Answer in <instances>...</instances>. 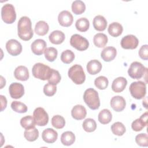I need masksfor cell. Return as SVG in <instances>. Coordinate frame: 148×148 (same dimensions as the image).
<instances>
[{
	"instance_id": "27",
	"label": "cell",
	"mask_w": 148,
	"mask_h": 148,
	"mask_svg": "<svg viewBox=\"0 0 148 148\" xmlns=\"http://www.w3.org/2000/svg\"><path fill=\"white\" fill-rule=\"evenodd\" d=\"M49 30L48 24L45 21H39L35 24V32L40 36L45 35Z\"/></svg>"
},
{
	"instance_id": "28",
	"label": "cell",
	"mask_w": 148,
	"mask_h": 148,
	"mask_svg": "<svg viewBox=\"0 0 148 148\" xmlns=\"http://www.w3.org/2000/svg\"><path fill=\"white\" fill-rule=\"evenodd\" d=\"M98 121L102 124H107L109 123L112 119L111 112L107 109H102L100 111L98 116Z\"/></svg>"
},
{
	"instance_id": "7",
	"label": "cell",
	"mask_w": 148,
	"mask_h": 148,
	"mask_svg": "<svg viewBox=\"0 0 148 148\" xmlns=\"http://www.w3.org/2000/svg\"><path fill=\"white\" fill-rule=\"evenodd\" d=\"M1 17L6 24H12L16 19L14 7L10 3L5 4L1 9Z\"/></svg>"
},
{
	"instance_id": "41",
	"label": "cell",
	"mask_w": 148,
	"mask_h": 148,
	"mask_svg": "<svg viewBox=\"0 0 148 148\" xmlns=\"http://www.w3.org/2000/svg\"><path fill=\"white\" fill-rule=\"evenodd\" d=\"M61 79L59 72L54 69H51V73L49 79L47 80L49 83L53 85H57L59 83Z\"/></svg>"
},
{
	"instance_id": "24",
	"label": "cell",
	"mask_w": 148,
	"mask_h": 148,
	"mask_svg": "<svg viewBox=\"0 0 148 148\" xmlns=\"http://www.w3.org/2000/svg\"><path fill=\"white\" fill-rule=\"evenodd\" d=\"M92 24L95 29L98 31H104L107 27V21L105 18L101 15L96 16L93 19Z\"/></svg>"
},
{
	"instance_id": "23",
	"label": "cell",
	"mask_w": 148,
	"mask_h": 148,
	"mask_svg": "<svg viewBox=\"0 0 148 148\" xmlns=\"http://www.w3.org/2000/svg\"><path fill=\"white\" fill-rule=\"evenodd\" d=\"M102 69V64L97 60L90 61L87 64V71L90 75H96Z\"/></svg>"
},
{
	"instance_id": "17",
	"label": "cell",
	"mask_w": 148,
	"mask_h": 148,
	"mask_svg": "<svg viewBox=\"0 0 148 148\" xmlns=\"http://www.w3.org/2000/svg\"><path fill=\"white\" fill-rule=\"evenodd\" d=\"M42 138L46 143H53L57 139L58 133L53 128H48L42 132Z\"/></svg>"
},
{
	"instance_id": "38",
	"label": "cell",
	"mask_w": 148,
	"mask_h": 148,
	"mask_svg": "<svg viewBox=\"0 0 148 148\" xmlns=\"http://www.w3.org/2000/svg\"><path fill=\"white\" fill-rule=\"evenodd\" d=\"M52 125L57 129H61L65 125L64 118L60 115H55L51 119Z\"/></svg>"
},
{
	"instance_id": "16",
	"label": "cell",
	"mask_w": 148,
	"mask_h": 148,
	"mask_svg": "<svg viewBox=\"0 0 148 148\" xmlns=\"http://www.w3.org/2000/svg\"><path fill=\"white\" fill-rule=\"evenodd\" d=\"M147 124V112L143 113L139 119L134 120L131 124L132 129L135 131H140Z\"/></svg>"
},
{
	"instance_id": "12",
	"label": "cell",
	"mask_w": 148,
	"mask_h": 148,
	"mask_svg": "<svg viewBox=\"0 0 148 148\" xmlns=\"http://www.w3.org/2000/svg\"><path fill=\"white\" fill-rule=\"evenodd\" d=\"M10 97L14 99H18L24 94V88L22 84L17 82L12 83L9 87Z\"/></svg>"
},
{
	"instance_id": "3",
	"label": "cell",
	"mask_w": 148,
	"mask_h": 148,
	"mask_svg": "<svg viewBox=\"0 0 148 148\" xmlns=\"http://www.w3.org/2000/svg\"><path fill=\"white\" fill-rule=\"evenodd\" d=\"M69 77L76 84H82L86 80V75L82 66L79 64L72 66L68 70Z\"/></svg>"
},
{
	"instance_id": "15",
	"label": "cell",
	"mask_w": 148,
	"mask_h": 148,
	"mask_svg": "<svg viewBox=\"0 0 148 148\" xmlns=\"http://www.w3.org/2000/svg\"><path fill=\"white\" fill-rule=\"evenodd\" d=\"M46 42L42 39H37L35 40L31 44L32 51L37 56L42 55L46 49Z\"/></svg>"
},
{
	"instance_id": "10",
	"label": "cell",
	"mask_w": 148,
	"mask_h": 148,
	"mask_svg": "<svg viewBox=\"0 0 148 148\" xmlns=\"http://www.w3.org/2000/svg\"><path fill=\"white\" fill-rule=\"evenodd\" d=\"M139 44V40L134 35H127L124 36L120 42L122 48L125 49H136Z\"/></svg>"
},
{
	"instance_id": "45",
	"label": "cell",
	"mask_w": 148,
	"mask_h": 148,
	"mask_svg": "<svg viewBox=\"0 0 148 148\" xmlns=\"http://www.w3.org/2000/svg\"><path fill=\"white\" fill-rule=\"evenodd\" d=\"M1 97V111H3L6 107L7 105V100L5 97H4L2 95H0Z\"/></svg>"
},
{
	"instance_id": "13",
	"label": "cell",
	"mask_w": 148,
	"mask_h": 148,
	"mask_svg": "<svg viewBox=\"0 0 148 148\" xmlns=\"http://www.w3.org/2000/svg\"><path fill=\"white\" fill-rule=\"evenodd\" d=\"M58 21L61 26L68 27L72 24L73 17L69 11L62 10L58 16Z\"/></svg>"
},
{
	"instance_id": "31",
	"label": "cell",
	"mask_w": 148,
	"mask_h": 148,
	"mask_svg": "<svg viewBox=\"0 0 148 148\" xmlns=\"http://www.w3.org/2000/svg\"><path fill=\"white\" fill-rule=\"evenodd\" d=\"M24 138L29 142H34L39 137V131L35 128L27 129L24 132Z\"/></svg>"
},
{
	"instance_id": "36",
	"label": "cell",
	"mask_w": 148,
	"mask_h": 148,
	"mask_svg": "<svg viewBox=\"0 0 148 148\" xmlns=\"http://www.w3.org/2000/svg\"><path fill=\"white\" fill-rule=\"evenodd\" d=\"M44 53L45 57L47 61L50 62H53L57 58L58 51L56 48L53 47H50L45 49Z\"/></svg>"
},
{
	"instance_id": "21",
	"label": "cell",
	"mask_w": 148,
	"mask_h": 148,
	"mask_svg": "<svg viewBox=\"0 0 148 148\" xmlns=\"http://www.w3.org/2000/svg\"><path fill=\"white\" fill-rule=\"evenodd\" d=\"M15 78L18 80L26 81L29 78V72L28 68L23 65L17 66L14 71Z\"/></svg>"
},
{
	"instance_id": "4",
	"label": "cell",
	"mask_w": 148,
	"mask_h": 148,
	"mask_svg": "<svg viewBox=\"0 0 148 148\" xmlns=\"http://www.w3.org/2000/svg\"><path fill=\"white\" fill-rule=\"evenodd\" d=\"M33 76L40 80H48L51 73V69L47 65L42 63H36L32 68Z\"/></svg>"
},
{
	"instance_id": "6",
	"label": "cell",
	"mask_w": 148,
	"mask_h": 148,
	"mask_svg": "<svg viewBox=\"0 0 148 148\" xmlns=\"http://www.w3.org/2000/svg\"><path fill=\"white\" fill-rule=\"evenodd\" d=\"M147 69L145 68L143 65L138 61L132 62L128 68V75L134 79H139L147 73Z\"/></svg>"
},
{
	"instance_id": "2",
	"label": "cell",
	"mask_w": 148,
	"mask_h": 148,
	"mask_svg": "<svg viewBox=\"0 0 148 148\" xmlns=\"http://www.w3.org/2000/svg\"><path fill=\"white\" fill-rule=\"evenodd\" d=\"M83 99L86 105L92 110L99 108L100 100L98 92L92 88L87 89L83 94Z\"/></svg>"
},
{
	"instance_id": "44",
	"label": "cell",
	"mask_w": 148,
	"mask_h": 148,
	"mask_svg": "<svg viewBox=\"0 0 148 148\" xmlns=\"http://www.w3.org/2000/svg\"><path fill=\"white\" fill-rule=\"evenodd\" d=\"M139 57L144 60H147L148 59V46L147 45H144L141 46L139 50Z\"/></svg>"
},
{
	"instance_id": "14",
	"label": "cell",
	"mask_w": 148,
	"mask_h": 148,
	"mask_svg": "<svg viewBox=\"0 0 148 148\" xmlns=\"http://www.w3.org/2000/svg\"><path fill=\"white\" fill-rule=\"evenodd\" d=\"M110 105L114 110L119 112L123 111L125 109L126 102L123 97L117 95L112 97L110 100Z\"/></svg>"
},
{
	"instance_id": "11",
	"label": "cell",
	"mask_w": 148,
	"mask_h": 148,
	"mask_svg": "<svg viewBox=\"0 0 148 148\" xmlns=\"http://www.w3.org/2000/svg\"><path fill=\"white\" fill-rule=\"evenodd\" d=\"M6 49L8 53L13 56L19 55L22 51L21 43L16 39H10L6 43Z\"/></svg>"
},
{
	"instance_id": "8",
	"label": "cell",
	"mask_w": 148,
	"mask_h": 148,
	"mask_svg": "<svg viewBox=\"0 0 148 148\" xmlns=\"http://www.w3.org/2000/svg\"><path fill=\"white\" fill-rule=\"evenodd\" d=\"M70 44L73 47L79 51L86 50L89 46L88 40L79 34H74L71 36Z\"/></svg>"
},
{
	"instance_id": "9",
	"label": "cell",
	"mask_w": 148,
	"mask_h": 148,
	"mask_svg": "<svg viewBox=\"0 0 148 148\" xmlns=\"http://www.w3.org/2000/svg\"><path fill=\"white\" fill-rule=\"evenodd\" d=\"M35 124L38 126H45L49 121V116L45 110L41 107L36 108L33 113Z\"/></svg>"
},
{
	"instance_id": "22",
	"label": "cell",
	"mask_w": 148,
	"mask_h": 148,
	"mask_svg": "<svg viewBox=\"0 0 148 148\" xmlns=\"http://www.w3.org/2000/svg\"><path fill=\"white\" fill-rule=\"evenodd\" d=\"M65 34L61 31L55 30L50 33L49 36L50 42L54 45H60L65 40Z\"/></svg>"
},
{
	"instance_id": "39",
	"label": "cell",
	"mask_w": 148,
	"mask_h": 148,
	"mask_svg": "<svg viewBox=\"0 0 148 148\" xmlns=\"http://www.w3.org/2000/svg\"><path fill=\"white\" fill-rule=\"evenodd\" d=\"M109 84L108 79L103 76H100L97 77L94 80L95 86L99 90L106 89Z\"/></svg>"
},
{
	"instance_id": "30",
	"label": "cell",
	"mask_w": 148,
	"mask_h": 148,
	"mask_svg": "<svg viewBox=\"0 0 148 148\" xmlns=\"http://www.w3.org/2000/svg\"><path fill=\"white\" fill-rule=\"evenodd\" d=\"M72 10L75 14H81L86 10L85 3L80 0H76L72 2Z\"/></svg>"
},
{
	"instance_id": "25",
	"label": "cell",
	"mask_w": 148,
	"mask_h": 148,
	"mask_svg": "<svg viewBox=\"0 0 148 148\" xmlns=\"http://www.w3.org/2000/svg\"><path fill=\"white\" fill-rule=\"evenodd\" d=\"M123 31V28L121 24L117 22H113L109 24L108 31L112 36L117 37L120 36Z\"/></svg>"
},
{
	"instance_id": "40",
	"label": "cell",
	"mask_w": 148,
	"mask_h": 148,
	"mask_svg": "<svg viewBox=\"0 0 148 148\" xmlns=\"http://www.w3.org/2000/svg\"><path fill=\"white\" fill-rule=\"evenodd\" d=\"M11 108L14 112L20 113H25L28 110L27 106L24 103L17 101H14L12 102Z\"/></svg>"
},
{
	"instance_id": "37",
	"label": "cell",
	"mask_w": 148,
	"mask_h": 148,
	"mask_svg": "<svg viewBox=\"0 0 148 148\" xmlns=\"http://www.w3.org/2000/svg\"><path fill=\"white\" fill-rule=\"evenodd\" d=\"M75 58L74 53L71 50H66L62 52L61 54V60L65 64L71 63Z\"/></svg>"
},
{
	"instance_id": "46",
	"label": "cell",
	"mask_w": 148,
	"mask_h": 148,
	"mask_svg": "<svg viewBox=\"0 0 148 148\" xmlns=\"http://www.w3.org/2000/svg\"><path fill=\"white\" fill-rule=\"evenodd\" d=\"M1 88H3V86H5V84H6V82H3V77L2 76H1Z\"/></svg>"
},
{
	"instance_id": "33",
	"label": "cell",
	"mask_w": 148,
	"mask_h": 148,
	"mask_svg": "<svg viewBox=\"0 0 148 148\" xmlns=\"http://www.w3.org/2000/svg\"><path fill=\"white\" fill-rule=\"evenodd\" d=\"M20 124L22 127L27 129H30L35 127V122L34 119L31 116H26L20 120Z\"/></svg>"
},
{
	"instance_id": "5",
	"label": "cell",
	"mask_w": 148,
	"mask_h": 148,
	"mask_svg": "<svg viewBox=\"0 0 148 148\" xmlns=\"http://www.w3.org/2000/svg\"><path fill=\"white\" fill-rule=\"evenodd\" d=\"M130 92L131 95L136 99L144 98L146 94V83L142 81L132 82L130 86Z\"/></svg>"
},
{
	"instance_id": "29",
	"label": "cell",
	"mask_w": 148,
	"mask_h": 148,
	"mask_svg": "<svg viewBox=\"0 0 148 148\" xmlns=\"http://www.w3.org/2000/svg\"><path fill=\"white\" fill-rule=\"evenodd\" d=\"M75 141V135L71 131L63 132L61 136V142L65 146L72 145Z\"/></svg>"
},
{
	"instance_id": "34",
	"label": "cell",
	"mask_w": 148,
	"mask_h": 148,
	"mask_svg": "<svg viewBox=\"0 0 148 148\" xmlns=\"http://www.w3.org/2000/svg\"><path fill=\"white\" fill-rule=\"evenodd\" d=\"M111 130L113 134L117 136H122L125 132L126 129L124 125L119 121L113 123L111 126Z\"/></svg>"
},
{
	"instance_id": "1",
	"label": "cell",
	"mask_w": 148,
	"mask_h": 148,
	"mask_svg": "<svg viewBox=\"0 0 148 148\" xmlns=\"http://www.w3.org/2000/svg\"><path fill=\"white\" fill-rule=\"evenodd\" d=\"M17 32L18 37L23 40L27 41L32 38L34 32L29 17L23 16L20 18L17 23Z\"/></svg>"
},
{
	"instance_id": "20",
	"label": "cell",
	"mask_w": 148,
	"mask_h": 148,
	"mask_svg": "<svg viewBox=\"0 0 148 148\" xmlns=\"http://www.w3.org/2000/svg\"><path fill=\"white\" fill-rule=\"evenodd\" d=\"M127 80L124 77H119L115 79L112 84V89L115 92H121L125 88Z\"/></svg>"
},
{
	"instance_id": "35",
	"label": "cell",
	"mask_w": 148,
	"mask_h": 148,
	"mask_svg": "<svg viewBox=\"0 0 148 148\" xmlns=\"http://www.w3.org/2000/svg\"><path fill=\"white\" fill-rule=\"evenodd\" d=\"M83 128L87 132L94 131L97 128V124L95 121L91 118L86 119L83 123Z\"/></svg>"
},
{
	"instance_id": "19",
	"label": "cell",
	"mask_w": 148,
	"mask_h": 148,
	"mask_svg": "<svg viewBox=\"0 0 148 148\" xmlns=\"http://www.w3.org/2000/svg\"><path fill=\"white\" fill-rule=\"evenodd\" d=\"M87 114V111L84 106L82 105H76L73 107L71 110L72 117L77 120L84 119Z\"/></svg>"
},
{
	"instance_id": "32",
	"label": "cell",
	"mask_w": 148,
	"mask_h": 148,
	"mask_svg": "<svg viewBox=\"0 0 148 148\" xmlns=\"http://www.w3.org/2000/svg\"><path fill=\"white\" fill-rule=\"evenodd\" d=\"M75 27L78 31L80 32H86L88 29L90 27L89 21L85 17H81L76 20Z\"/></svg>"
},
{
	"instance_id": "43",
	"label": "cell",
	"mask_w": 148,
	"mask_h": 148,
	"mask_svg": "<svg viewBox=\"0 0 148 148\" xmlns=\"http://www.w3.org/2000/svg\"><path fill=\"white\" fill-rule=\"evenodd\" d=\"M57 91L56 85H53L49 83L46 84L43 87L44 94L48 97H51L54 95Z\"/></svg>"
},
{
	"instance_id": "18",
	"label": "cell",
	"mask_w": 148,
	"mask_h": 148,
	"mask_svg": "<svg viewBox=\"0 0 148 148\" xmlns=\"http://www.w3.org/2000/svg\"><path fill=\"white\" fill-rule=\"evenodd\" d=\"M117 54V50L113 46H108L104 48L101 53V57L104 61L110 62L113 60Z\"/></svg>"
},
{
	"instance_id": "42",
	"label": "cell",
	"mask_w": 148,
	"mask_h": 148,
	"mask_svg": "<svg viewBox=\"0 0 148 148\" xmlns=\"http://www.w3.org/2000/svg\"><path fill=\"white\" fill-rule=\"evenodd\" d=\"M136 143L140 146L147 147L148 146V136L146 134L141 133L135 137Z\"/></svg>"
},
{
	"instance_id": "26",
	"label": "cell",
	"mask_w": 148,
	"mask_h": 148,
	"mask_svg": "<svg viewBox=\"0 0 148 148\" xmlns=\"http://www.w3.org/2000/svg\"><path fill=\"white\" fill-rule=\"evenodd\" d=\"M108 36L103 33H98L94 36L93 42L95 46L99 48L103 47L108 43Z\"/></svg>"
}]
</instances>
